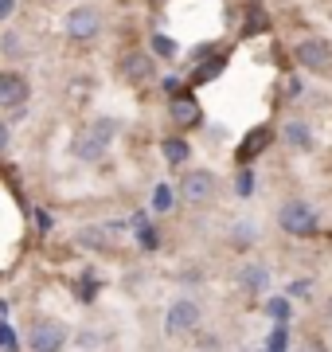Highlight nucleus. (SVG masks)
Segmentation results:
<instances>
[{
    "label": "nucleus",
    "instance_id": "f257e3e1",
    "mask_svg": "<svg viewBox=\"0 0 332 352\" xmlns=\"http://www.w3.org/2000/svg\"><path fill=\"white\" fill-rule=\"evenodd\" d=\"M114 133H117V122H114V118H98L94 126H86L82 133H78L75 153L82 157V161H98V157L106 153V145L114 141Z\"/></svg>",
    "mask_w": 332,
    "mask_h": 352
},
{
    "label": "nucleus",
    "instance_id": "f03ea898",
    "mask_svg": "<svg viewBox=\"0 0 332 352\" xmlns=\"http://www.w3.org/2000/svg\"><path fill=\"white\" fill-rule=\"evenodd\" d=\"M278 223L285 227L289 235H313V231H317V208L294 200V204H285V208L278 212Z\"/></svg>",
    "mask_w": 332,
    "mask_h": 352
},
{
    "label": "nucleus",
    "instance_id": "7ed1b4c3",
    "mask_svg": "<svg viewBox=\"0 0 332 352\" xmlns=\"http://www.w3.org/2000/svg\"><path fill=\"white\" fill-rule=\"evenodd\" d=\"M27 344H32V352H63L67 325L63 321H36L27 333Z\"/></svg>",
    "mask_w": 332,
    "mask_h": 352
},
{
    "label": "nucleus",
    "instance_id": "20e7f679",
    "mask_svg": "<svg viewBox=\"0 0 332 352\" xmlns=\"http://www.w3.org/2000/svg\"><path fill=\"white\" fill-rule=\"evenodd\" d=\"M195 325H200V305L192 298H176L165 317V333L168 337H180V333H192Z\"/></svg>",
    "mask_w": 332,
    "mask_h": 352
},
{
    "label": "nucleus",
    "instance_id": "39448f33",
    "mask_svg": "<svg viewBox=\"0 0 332 352\" xmlns=\"http://www.w3.org/2000/svg\"><path fill=\"white\" fill-rule=\"evenodd\" d=\"M180 196L188 204H207L215 196V176L207 173V168H195V173L184 176V184H180Z\"/></svg>",
    "mask_w": 332,
    "mask_h": 352
},
{
    "label": "nucleus",
    "instance_id": "423d86ee",
    "mask_svg": "<svg viewBox=\"0 0 332 352\" xmlns=\"http://www.w3.org/2000/svg\"><path fill=\"white\" fill-rule=\"evenodd\" d=\"M294 55H297V63L309 67V71H324L332 63V43L329 39H301Z\"/></svg>",
    "mask_w": 332,
    "mask_h": 352
},
{
    "label": "nucleus",
    "instance_id": "0eeeda50",
    "mask_svg": "<svg viewBox=\"0 0 332 352\" xmlns=\"http://www.w3.org/2000/svg\"><path fill=\"white\" fill-rule=\"evenodd\" d=\"M98 28H102V20H98L94 8H75V12L67 16V36L71 39H94Z\"/></svg>",
    "mask_w": 332,
    "mask_h": 352
},
{
    "label": "nucleus",
    "instance_id": "6e6552de",
    "mask_svg": "<svg viewBox=\"0 0 332 352\" xmlns=\"http://www.w3.org/2000/svg\"><path fill=\"white\" fill-rule=\"evenodd\" d=\"M121 71H126L129 82H149V78H153V59H149L145 51H129Z\"/></svg>",
    "mask_w": 332,
    "mask_h": 352
},
{
    "label": "nucleus",
    "instance_id": "1a4fd4ad",
    "mask_svg": "<svg viewBox=\"0 0 332 352\" xmlns=\"http://www.w3.org/2000/svg\"><path fill=\"white\" fill-rule=\"evenodd\" d=\"M27 98V82L24 75H12V71H4L0 75V106H16V102Z\"/></svg>",
    "mask_w": 332,
    "mask_h": 352
},
{
    "label": "nucleus",
    "instance_id": "9d476101",
    "mask_svg": "<svg viewBox=\"0 0 332 352\" xmlns=\"http://www.w3.org/2000/svg\"><path fill=\"white\" fill-rule=\"evenodd\" d=\"M270 138H274V133H270V126L250 129V133H246V141H243V149H239V161H250V157H258V153L270 145Z\"/></svg>",
    "mask_w": 332,
    "mask_h": 352
},
{
    "label": "nucleus",
    "instance_id": "9b49d317",
    "mask_svg": "<svg viewBox=\"0 0 332 352\" xmlns=\"http://www.w3.org/2000/svg\"><path fill=\"white\" fill-rule=\"evenodd\" d=\"M172 122H180V126H195V122H200V106H195V98H176L172 102Z\"/></svg>",
    "mask_w": 332,
    "mask_h": 352
},
{
    "label": "nucleus",
    "instance_id": "f8f14e48",
    "mask_svg": "<svg viewBox=\"0 0 332 352\" xmlns=\"http://www.w3.org/2000/svg\"><path fill=\"white\" fill-rule=\"evenodd\" d=\"M285 145H294V149H313V133H309V126L305 122H289L285 126Z\"/></svg>",
    "mask_w": 332,
    "mask_h": 352
},
{
    "label": "nucleus",
    "instance_id": "ddd939ff",
    "mask_svg": "<svg viewBox=\"0 0 332 352\" xmlns=\"http://www.w3.org/2000/svg\"><path fill=\"white\" fill-rule=\"evenodd\" d=\"M161 149H165V161L168 164H184V161H188V153H192V145H188L184 138H168Z\"/></svg>",
    "mask_w": 332,
    "mask_h": 352
},
{
    "label": "nucleus",
    "instance_id": "4468645a",
    "mask_svg": "<svg viewBox=\"0 0 332 352\" xmlns=\"http://www.w3.org/2000/svg\"><path fill=\"white\" fill-rule=\"evenodd\" d=\"M239 278H243V286L254 289V294H258V289H266V282H270L266 266H243V274H239Z\"/></svg>",
    "mask_w": 332,
    "mask_h": 352
},
{
    "label": "nucleus",
    "instance_id": "2eb2a0df",
    "mask_svg": "<svg viewBox=\"0 0 332 352\" xmlns=\"http://www.w3.org/2000/svg\"><path fill=\"white\" fill-rule=\"evenodd\" d=\"M266 314L274 317V321H278V325H289V317H294V305L285 302V298H270Z\"/></svg>",
    "mask_w": 332,
    "mask_h": 352
},
{
    "label": "nucleus",
    "instance_id": "dca6fc26",
    "mask_svg": "<svg viewBox=\"0 0 332 352\" xmlns=\"http://www.w3.org/2000/svg\"><path fill=\"white\" fill-rule=\"evenodd\" d=\"M285 344H289V325H274V333L266 340V352H285Z\"/></svg>",
    "mask_w": 332,
    "mask_h": 352
},
{
    "label": "nucleus",
    "instance_id": "f3484780",
    "mask_svg": "<svg viewBox=\"0 0 332 352\" xmlns=\"http://www.w3.org/2000/svg\"><path fill=\"white\" fill-rule=\"evenodd\" d=\"M223 63H227L223 55H219V59H211V63H204V67H200V71L192 75V82H207V78H215L219 71H223Z\"/></svg>",
    "mask_w": 332,
    "mask_h": 352
},
{
    "label": "nucleus",
    "instance_id": "a211bd4d",
    "mask_svg": "<svg viewBox=\"0 0 332 352\" xmlns=\"http://www.w3.org/2000/svg\"><path fill=\"white\" fill-rule=\"evenodd\" d=\"M153 208L156 212H172V188L168 184H156L153 188Z\"/></svg>",
    "mask_w": 332,
    "mask_h": 352
},
{
    "label": "nucleus",
    "instance_id": "6ab92c4d",
    "mask_svg": "<svg viewBox=\"0 0 332 352\" xmlns=\"http://www.w3.org/2000/svg\"><path fill=\"white\" fill-rule=\"evenodd\" d=\"M137 243L145 247V251H156V243H161V239H156V227L141 223V227H137Z\"/></svg>",
    "mask_w": 332,
    "mask_h": 352
},
{
    "label": "nucleus",
    "instance_id": "aec40b11",
    "mask_svg": "<svg viewBox=\"0 0 332 352\" xmlns=\"http://www.w3.org/2000/svg\"><path fill=\"white\" fill-rule=\"evenodd\" d=\"M266 12H262V8H254V12H250V24L243 28V36H258V32H266Z\"/></svg>",
    "mask_w": 332,
    "mask_h": 352
},
{
    "label": "nucleus",
    "instance_id": "412c9836",
    "mask_svg": "<svg viewBox=\"0 0 332 352\" xmlns=\"http://www.w3.org/2000/svg\"><path fill=\"white\" fill-rule=\"evenodd\" d=\"M153 51H156V55H161V59H172V55H176V43H172V39H168V36H153Z\"/></svg>",
    "mask_w": 332,
    "mask_h": 352
},
{
    "label": "nucleus",
    "instance_id": "4be33fe9",
    "mask_svg": "<svg viewBox=\"0 0 332 352\" xmlns=\"http://www.w3.org/2000/svg\"><path fill=\"white\" fill-rule=\"evenodd\" d=\"M0 352H20L16 349V333L4 325V321H0Z\"/></svg>",
    "mask_w": 332,
    "mask_h": 352
},
{
    "label": "nucleus",
    "instance_id": "5701e85b",
    "mask_svg": "<svg viewBox=\"0 0 332 352\" xmlns=\"http://www.w3.org/2000/svg\"><path fill=\"white\" fill-rule=\"evenodd\" d=\"M102 235H106L102 227H86V231H82V235H78V239L86 243V247H102Z\"/></svg>",
    "mask_w": 332,
    "mask_h": 352
},
{
    "label": "nucleus",
    "instance_id": "b1692460",
    "mask_svg": "<svg viewBox=\"0 0 332 352\" xmlns=\"http://www.w3.org/2000/svg\"><path fill=\"white\" fill-rule=\"evenodd\" d=\"M235 188H239V196H250V188H254V173H250V168L239 173V184H235Z\"/></svg>",
    "mask_w": 332,
    "mask_h": 352
},
{
    "label": "nucleus",
    "instance_id": "393cba45",
    "mask_svg": "<svg viewBox=\"0 0 332 352\" xmlns=\"http://www.w3.org/2000/svg\"><path fill=\"white\" fill-rule=\"evenodd\" d=\"M4 55H20V36H4Z\"/></svg>",
    "mask_w": 332,
    "mask_h": 352
},
{
    "label": "nucleus",
    "instance_id": "a878e982",
    "mask_svg": "<svg viewBox=\"0 0 332 352\" xmlns=\"http://www.w3.org/2000/svg\"><path fill=\"white\" fill-rule=\"evenodd\" d=\"M285 94L297 98V94H301V78H285Z\"/></svg>",
    "mask_w": 332,
    "mask_h": 352
},
{
    "label": "nucleus",
    "instance_id": "bb28decb",
    "mask_svg": "<svg viewBox=\"0 0 332 352\" xmlns=\"http://www.w3.org/2000/svg\"><path fill=\"white\" fill-rule=\"evenodd\" d=\"M12 4H16V0H0V20H8V16H12Z\"/></svg>",
    "mask_w": 332,
    "mask_h": 352
},
{
    "label": "nucleus",
    "instance_id": "cd10ccee",
    "mask_svg": "<svg viewBox=\"0 0 332 352\" xmlns=\"http://www.w3.org/2000/svg\"><path fill=\"white\" fill-rule=\"evenodd\" d=\"M297 352H324V344H317V340H305Z\"/></svg>",
    "mask_w": 332,
    "mask_h": 352
},
{
    "label": "nucleus",
    "instance_id": "c85d7f7f",
    "mask_svg": "<svg viewBox=\"0 0 332 352\" xmlns=\"http://www.w3.org/2000/svg\"><path fill=\"white\" fill-rule=\"evenodd\" d=\"M4 145H8V126L0 122V149H4Z\"/></svg>",
    "mask_w": 332,
    "mask_h": 352
}]
</instances>
